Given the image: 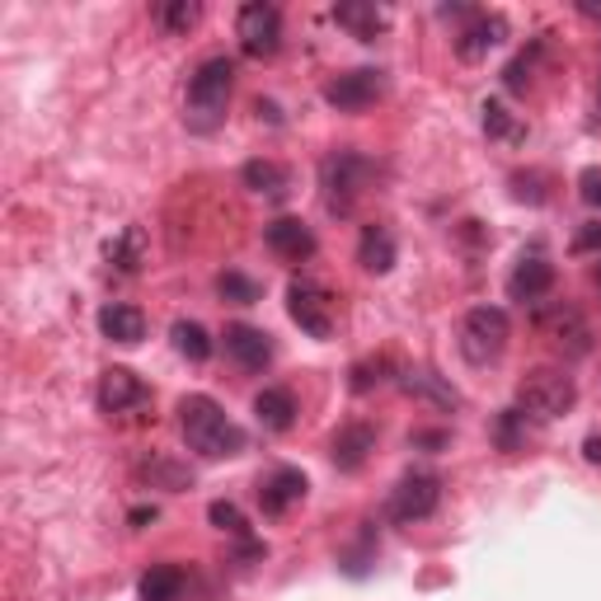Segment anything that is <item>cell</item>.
Masks as SVG:
<instances>
[{"instance_id": "obj_1", "label": "cell", "mask_w": 601, "mask_h": 601, "mask_svg": "<svg viewBox=\"0 0 601 601\" xmlns=\"http://www.w3.org/2000/svg\"><path fill=\"white\" fill-rule=\"evenodd\" d=\"M179 428H184L188 451L207 456V461H226V456L244 451V428L211 395H184L179 400Z\"/></svg>"}, {"instance_id": "obj_2", "label": "cell", "mask_w": 601, "mask_h": 601, "mask_svg": "<svg viewBox=\"0 0 601 601\" xmlns=\"http://www.w3.org/2000/svg\"><path fill=\"white\" fill-rule=\"evenodd\" d=\"M231 90H236V62L231 57H207L188 80V132H217L226 122V103H231Z\"/></svg>"}, {"instance_id": "obj_3", "label": "cell", "mask_w": 601, "mask_h": 601, "mask_svg": "<svg viewBox=\"0 0 601 601\" xmlns=\"http://www.w3.org/2000/svg\"><path fill=\"white\" fill-rule=\"evenodd\" d=\"M517 400H522V414L550 423L578 404V381L564 367H536V371H526V381L517 385Z\"/></svg>"}, {"instance_id": "obj_4", "label": "cell", "mask_w": 601, "mask_h": 601, "mask_svg": "<svg viewBox=\"0 0 601 601\" xmlns=\"http://www.w3.org/2000/svg\"><path fill=\"white\" fill-rule=\"evenodd\" d=\"M367 179H371L367 155H358V151L325 155V165H320V198H325V207L334 211V217H348V211L358 207V198L367 193Z\"/></svg>"}, {"instance_id": "obj_5", "label": "cell", "mask_w": 601, "mask_h": 601, "mask_svg": "<svg viewBox=\"0 0 601 601\" xmlns=\"http://www.w3.org/2000/svg\"><path fill=\"white\" fill-rule=\"evenodd\" d=\"M507 339H512V320H507L503 306H474L466 315V325H461V352H466V362H474V367L499 362Z\"/></svg>"}, {"instance_id": "obj_6", "label": "cell", "mask_w": 601, "mask_h": 601, "mask_svg": "<svg viewBox=\"0 0 601 601\" xmlns=\"http://www.w3.org/2000/svg\"><path fill=\"white\" fill-rule=\"evenodd\" d=\"M441 503V480L433 470H409L404 480L391 489V517L400 526H414V522H428Z\"/></svg>"}, {"instance_id": "obj_7", "label": "cell", "mask_w": 601, "mask_h": 601, "mask_svg": "<svg viewBox=\"0 0 601 601\" xmlns=\"http://www.w3.org/2000/svg\"><path fill=\"white\" fill-rule=\"evenodd\" d=\"M236 33H240V52H244V57H254V62L273 57V52L282 47V10L269 6V0H254V6L240 10Z\"/></svg>"}, {"instance_id": "obj_8", "label": "cell", "mask_w": 601, "mask_h": 601, "mask_svg": "<svg viewBox=\"0 0 601 601\" xmlns=\"http://www.w3.org/2000/svg\"><path fill=\"white\" fill-rule=\"evenodd\" d=\"M287 310H292V320L300 325V334H310V339H329V334H334V300H329V292L315 277H296L292 282V287H287Z\"/></svg>"}, {"instance_id": "obj_9", "label": "cell", "mask_w": 601, "mask_h": 601, "mask_svg": "<svg viewBox=\"0 0 601 601\" xmlns=\"http://www.w3.org/2000/svg\"><path fill=\"white\" fill-rule=\"evenodd\" d=\"M385 95V76L381 70H343L339 80H329L325 85V103H334L339 113H362V109H371Z\"/></svg>"}, {"instance_id": "obj_10", "label": "cell", "mask_w": 601, "mask_h": 601, "mask_svg": "<svg viewBox=\"0 0 601 601\" xmlns=\"http://www.w3.org/2000/svg\"><path fill=\"white\" fill-rule=\"evenodd\" d=\"M306 493H310L306 474L296 466H277L259 480V507H263V517H282V512H292L296 503H306Z\"/></svg>"}, {"instance_id": "obj_11", "label": "cell", "mask_w": 601, "mask_h": 601, "mask_svg": "<svg viewBox=\"0 0 601 601\" xmlns=\"http://www.w3.org/2000/svg\"><path fill=\"white\" fill-rule=\"evenodd\" d=\"M540 334L564 352V358H582V352L592 348L588 320H582L573 306H550V310H540Z\"/></svg>"}, {"instance_id": "obj_12", "label": "cell", "mask_w": 601, "mask_h": 601, "mask_svg": "<svg viewBox=\"0 0 601 601\" xmlns=\"http://www.w3.org/2000/svg\"><path fill=\"white\" fill-rule=\"evenodd\" d=\"M146 400H151V391L136 371H128V367L103 371V381H99V409L103 414H128V409H141Z\"/></svg>"}, {"instance_id": "obj_13", "label": "cell", "mask_w": 601, "mask_h": 601, "mask_svg": "<svg viewBox=\"0 0 601 601\" xmlns=\"http://www.w3.org/2000/svg\"><path fill=\"white\" fill-rule=\"evenodd\" d=\"M263 240H269V250L277 254V259H287V263H306V259H315V231L300 217H277V221H269V231H263Z\"/></svg>"}, {"instance_id": "obj_14", "label": "cell", "mask_w": 601, "mask_h": 601, "mask_svg": "<svg viewBox=\"0 0 601 601\" xmlns=\"http://www.w3.org/2000/svg\"><path fill=\"white\" fill-rule=\"evenodd\" d=\"M226 358L240 371H263L273 362V339L254 325H226Z\"/></svg>"}, {"instance_id": "obj_15", "label": "cell", "mask_w": 601, "mask_h": 601, "mask_svg": "<svg viewBox=\"0 0 601 601\" xmlns=\"http://www.w3.org/2000/svg\"><path fill=\"white\" fill-rule=\"evenodd\" d=\"M371 451H376V428L371 423H348V428L334 433V466H339L343 474H358L367 461H371Z\"/></svg>"}, {"instance_id": "obj_16", "label": "cell", "mask_w": 601, "mask_h": 601, "mask_svg": "<svg viewBox=\"0 0 601 601\" xmlns=\"http://www.w3.org/2000/svg\"><path fill=\"white\" fill-rule=\"evenodd\" d=\"M503 39H507L503 14H470V24L461 29V39H456V52H461L466 62H484Z\"/></svg>"}, {"instance_id": "obj_17", "label": "cell", "mask_w": 601, "mask_h": 601, "mask_svg": "<svg viewBox=\"0 0 601 601\" xmlns=\"http://www.w3.org/2000/svg\"><path fill=\"white\" fill-rule=\"evenodd\" d=\"M550 287H555V263L540 254H522V263L507 277L512 300H540V296H550Z\"/></svg>"}, {"instance_id": "obj_18", "label": "cell", "mask_w": 601, "mask_h": 601, "mask_svg": "<svg viewBox=\"0 0 601 601\" xmlns=\"http://www.w3.org/2000/svg\"><path fill=\"white\" fill-rule=\"evenodd\" d=\"M99 334L109 343H122V348H132L146 339V315H141V306H128V300H113V306H103L99 310Z\"/></svg>"}, {"instance_id": "obj_19", "label": "cell", "mask_w": 601, "mask_h": 601, "mask_svg": "<svg viewBox=\"0 0 601 601\" xmlns=\"http://www.w3.org/2000/svg\"><path fill=\"white\" fill-rule=\"evenodd\" d=\"M254 418L269 433H287L296 423V395L287 391V385H263V391L254 395Z\"/></svg>"}, {"instance_id": "obj_20", "label": "cell", "mask_w": 601, "mask_h": 601, "mask_svg": "<svg viewBox=\"0 0 601 601\" xmlns=\"http://www.w3.org/2000/svg\"><path fill=\"white\" fill-rule=\"evenodd\" d=\"M400 385H404V395H414V400H423V404H433V409H456V404H461V395H456V385H447V381L437 376V371H423V367L404 371Z\"/></svg>"}, {"instance_id": "obj_21", "label": "cell", "mask_w": 601, "mask_h": 601, "mask_svg": "<svg viewBox=\"0 0 601 601\" xmlns=\"http://www.w3.org/2000/svg\"><path fill=\"white\" fill-rule=\"evenodd\" d=\"M334 24L348 29L352 39H362V43H376L385 29V14L371 6V0H348V6H334Z\"/></svg>"}, {"instance_id": "obj_22", "label": "cell", "mask_w": 601, "mask_h": 601, "mask_svg": "<svg viewBox=\"0 0 601 601\" xmlns=\"http://www.w3.org/2000/svg\"><path fill=\"white\" fill-rule=\"evenodd\" d=\"M184 588H188V573L179 569V564H151V569L141 573V582H136L141 601H179Z\"/></svg>"}, {"instance_id": "obj_23", "label": "cell", "mask_w": 601, "mask_h": 601, "mask_svg": "<svg viewBox=\"0 0 601 601\" xmlns=\"http://www.w3.org/2000/svg\"><path fill=\"white\" fill-rule=\"evenodd\" d=\"M358 263L367 273H391L395 269V236L385 226H367L358 240Z\"/></svg>"}, {"instance_id": "obj_24", "label": "cell", "mask_w": 601, "mask_h": 601, "mask_svg": "<svg viewBox=\"0 0 601 601\" xmlns=\"http://www.w3.org/2000/svg\"><path fill=\"white\" fill-rule=\"evenodd\" d=\"M240 179H244V188L263 193V198H287V188H292V174L277 161H250L240 170Z\"/></svg>"}, {"instance_id": "obj_25", "label": "cell", "mask_w": 601, "mask_h": 601, "mask_svg": "<svg viewBox=\"0 0 601 601\" xmlns=\"http://www.w3.org/2000/svg\"><path fill=\"white\" fill-rule=\"evenodd\" d=\"M170 339H174V348H179V358H188V362H207L211 358V339H207V329L198 320H174Z\"/></svg>"}, {"instance_id": "obj_26", "label": "cell", "mask_w": 601, "mask_h": 601, "mask_svg": "<svg viewBox=\"0 0 601 601\" xmlns=\"http://www.w3.org/2000/svg\"><path fill=\"white\" fill-rule=\"evenodd\" d=\"M217 296L221 300H231V306H254V300H263V287L250 277V273H240V269H226L217 277Z\"/></svg>"}, {"instance_id": "obj_27", "label": "cell", "mask_w": 601, "mask_h": 601, "mask_svg": "<svg viewBox=\"0 0 601 601\" xmlns=\"http://www.w3.org/2000/svg\"><path fill=\"white\" fill-rule=\"evenodd\" d=\"M198 20H203V6H198V0H165V6H161V24H165L170 33H188Z\"/></svg>"}, {"instance_id": "obj_28", "label": "cell", "mask_w": 601, "mask_h": 601, "mask_svg": "<svg viewBox=\"0 0 601 601\" xmlns=\"http://www.w3.org/2000/svg\"><path fill=\"white\" fill-rule=\"evenodd\" d=\"M484 132H489V136H499V141H517V136H526V132H522V122L512 118L499 99H489V103H484Z\"/></svg>"}, {"instance_id": "obj_29", "label": "cell", "mask_w": 601, "mask_h": 601, "mask_svg": "<svg viewBox=\"0 0 601 601\" xmlns=\"http://www.w3.org/2000/svg\"><path fill=\"white\" fill-rule=\"evenodd\" d=\"M536 57H540V47H532V52H517V57L507 62V70H503V85L512 95H522L526 85H532V70H536Z\"/></svg>"}, {"instance_id": "obj_30", "label": "cell", "mask_w": 601, "mask_h": 601, "mask_svg": "<svg viewBox=\"0 0 601 601\" xmlns=\"http://www.w3.org/2000/svg\"><path fill=\"white\" fill-rule=\"evenodd\" d=\"M207 517H211V526L217 532H231V536H250V526H244V512L236 507V503H226V499H217L207 507Z\"/></svg>"}, {"instance_id": "obj_31", "label": "cell", "mask_w": 601, "mask_h": 601, "mask_svg": "<svg viewBox=\"0 0 601 601\" xmlns=\"http://www.w3.org/2000/svg\"><path fill=\"white\" fill-rule=\"evenodd\" d=\"M146 474H155V484L170 489V493H179V489H188V484H193V470L174 466V461H151V466H146Z\"/></svg>"}, {"instance_id": "obj_32", "label": "cell", "mask_w": 601, "mask_h": 601, "mask_svg": "<svg viewBox=\"0 0 601 601\" xmlns=\"http://www.w3.org/2000/svg\"><path fill=\"white\" fill-rule=\"evenodd\" d=\"M371 559H376V536H371V532H362V540H358V550H348V555H343V573H352V578H362Z\"/></svg>"}, {"instance_id": "obj_33", "label": "cell", "mask_w": 601, "mask_h": 601, "mask_svg": "<svg viewBox=\"0 0 601 601\" xmlns=\"http://www.w3.org/2000/svg\"><path fill=\"white\" fill-rule=\"evenodd\" d=\"M109 259L118 263L122 273H136V259H141V231H128V236H122V240L113 244V250H109Z\"/></svg>"}, {"instance_id": "obj_34", "label": "cell", "mask_w": 601, "mask_h": 601, "mask_svg": "<svg viewBox=\"0 0 601 601\" xmlns=\"http://www.w3.org/2000/svg\"><path fill=\"white\" fill-rule=\"evenodd\" d=\"M522 418H526L522 409H507V414L499 418V447H503V451H517V447H522Z\"/></svg>"}, {"instance_id": "obj_35", "label": "cell", "mask_w": 601, "mask_h": 601, "mask_svg": "<svg viewBox=\"0 0 601 601\" xmlns=\"http://www.w3.org/2000/svg\"><path fill=\"white\" fill-rule=\"evenodd\" d=\"M381 371H385V362H358V367H352V391L367 395L371 385L381 381Z\"/></svg>"}, {"instance_id": "obj_36", "label": "cell", "mask_w": 601, "mask_h": 601, "mask_svg": "<svg viewBox=\"0 0 601 601\" xmlns=\"http://www.w3.org/2000/svg\"><path fill=\"white\" fill-rule=\"evenodd\" d=\"M578 188H582V203H588V207H601V170H597V165L578 174Z\"/></svg>"}, {"instance_id": "obj_37", "label": "cell", "mask_w": 601, "mask_h": 601, "mask_svg": "<svg viewBox=\"0 0 601 601\" xmlns=\"http://www.w3.org/2000/svg\"><path fill=\"white\" fill-rule=\"evenodd\" d=\"M573 250H578V254L601 250V226H582V231H578V240H573Z\"/></svg>"}, {"instance_id": "obj_38", "label": "cell", "mask_w": 601, "mask_h": 601, "mask_svg": "<svg viewBox=\"0 0 601 601\" xmlns=\"http://www.w3.org/2000/svg\"><path fill=\"white\" fill-rule=\"evenodd\" d=\"M409 447H428V451H441L447 447V433H414Z\"/></svg>"}, {"instance_id": "obj_39", "label": "cell", "mask_w": 601, "mask_h": 601, "mask_svg": "<svg viewBox=\"0 0 601 601\" xmlns=\"http://www.w3.org/2000/svg\"><path fill=\"white\" fill-rule=\"evenodd\" d=\"M155 522V507H132V526H146Z\"/></svg>"}, {"instance_id": "obj_40", "label": "cell", "mask_w": 601, "mask_h": 601, "mask_svg": "<svg viewBox=\"0 0 601 601\" xmlns=\"http://www.w3.org/2000/svg\"><path fill=\"white\" fill-rule=\"evenodd\" d=\"M582 451H588V461H601V437H588L582 441Z\"/></svg>"}, {"instance_id": "obj_41", "label": "cell", "mask_w": 601, "mask_h": 601, "mask_svg": "<svg viewBox=\"0 0 601 601\" xmlns=\"http://www.w3.org/2000/svg\"><path fill=\"white\" fill-rule=\"evenodd\" d=\"M582 14H588V20H601V6H582Z\"/></svg>"}, {"instance_id": "obj_42", "label": "cell", "mask_w": 601, "mask_h": 601, "mask_svg": "<svg viewBox=\"0 0 601 601\" xmlns=\"http://www.w3.org/2000/svg\"><path fill=\"white\" fill-rule=\"evenodd\" d=\"M597 109H601V80H597Z\"/></svg>"}, {"instance_id": "obj_43", "label": "cell", "mask_w": 601, "mask_h": 601, "mask_svg": "<svg viewBox=\"0 0 601 601\" xmlns=\"http://www.w3.org/2000/svg\"><path fill=\"white\" fill-rule=\"evenodd\" d=\"M597 287H601V273H597Z\"/></svg>"}]
</instances>
